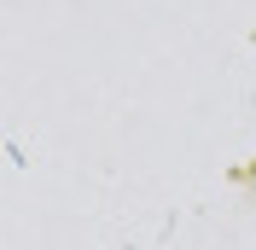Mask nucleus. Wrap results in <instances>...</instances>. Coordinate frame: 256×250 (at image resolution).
I'll use <instances>...</instances> for the list:
<instances>
[]
</instances>
